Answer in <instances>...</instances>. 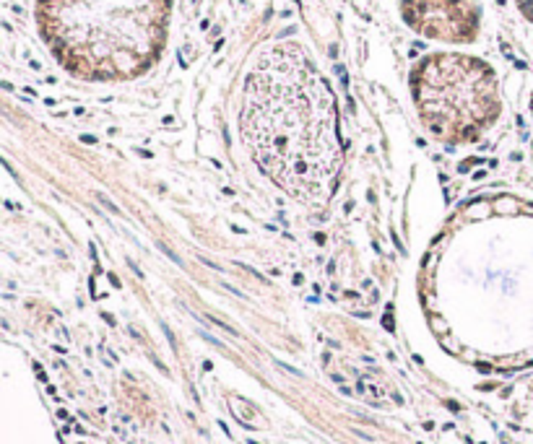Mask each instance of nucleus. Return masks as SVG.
Listing matches in <instances>:
<instances>
[{"mask_svg":"<svg viewBox=\"0 0 533 444\" xmlns=\"http://www.w3.org/2000/svg\"><path fill=\"white\" fill-rule=\"evenodd\" d=\"M239 130L253 162L304 203L336 190L343 145L339 101L307 47L292 39L260 50L245 78Z\"/></svg>","mask_w":533,"mask_h":444,"instance_id":"obj_1","label":"nucleus"},{"mask_svg":"<svg viewBox=\"0 0 533 444\" xmlns=\"http://www.w3.org/2000/svg\"><path fill=\"white\" fill-rule=\"evenodd\" d=\"M172 0H37V27L65 71L97 83L133 81L166 47Z\"/></svg>","mask_w":533,"mask_h":444,"instance_id":"obj_2","label":"nucleus"},{"mask_svg":"<svg viewBox=\"0 0 533 444\" xmlns=\"http://www.w3.org/2000/svg\"><path fill=\"white\" fill-rule=\"evenodd\" d=\"M411 99L427 133L448 145L474 143L502 115L492 65L466 52H432L411 71Z\"/></svg>","mask_w":533,"mask_h":444,"instance_id":"obj_3","label":"nucleus"},{"mask_svg":"<svg viewBox=\"0 0 533 444\" xmlns=\"http://www.w3.org/2000/svg\"><path fill=\"white\" fill-rule=\"evenodd\" d=\"M401 16L416 34L445 45H471L481 31L474 0H401Z\"/></svg>","mask_w":533,"mask_h":444,"instance_id":"obj_4","label":"nucleus"},{"mask_svg":"<svg viewBox=\"0 0 533 444\" xmlns=\"http://www.w3.org/2000/svg\"><path fill=\"white\" fill-rule=\"evenodd\" d=\"M518 8H520V13L533 24V0H518Z\"/></svg>","mask_w":533,"mask_h":444,"instance_id":"obj_5","label":"nucleus"}]
</instances>
